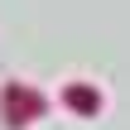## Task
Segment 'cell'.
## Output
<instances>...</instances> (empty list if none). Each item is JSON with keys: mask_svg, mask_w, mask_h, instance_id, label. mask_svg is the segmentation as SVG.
Masks as SVG:
<instances>
[{"mask_svg": "<svg viewBox=\"0 0 130 130\" xmlns=\"http://www.w3.org/2000/svg\"><path fill=\"white\" fill-rule=\"evenodd\" d=\"M0 106H5V121H10L14 130L43 116V96H39L34 87H24V82H10V87L0 92Z\"/></svg>", "mask_w": 130, "mask_h": 130, "instance_id": "1", "label": "cell"}, {"mask_svg": "<svg viewBox=\"0 0 130 130\" xmlns=\"http://www.w3.org/2000/svg\"><path fill=\"white\" fill-rule=\"evenodd\" d=\"M63 101H68L77 116H92V111L101 106V92H96V87H82V82H72V87L63 92Z\"/></svg>", "mask_w": 130, "mask_h": 130, "instance_id": "2", "label": "cell"}]
</instances>
